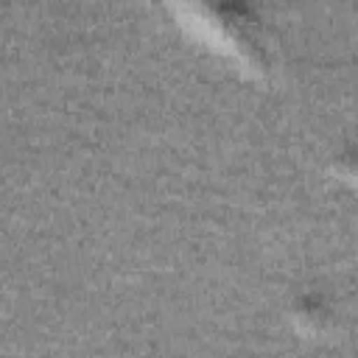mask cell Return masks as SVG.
<instances>
[{"label": "cell", "instance_id": "obj_1", "mask_svg": "<svg viewBox=\"0 0 358 358\" xmlns=\"http://www.w3.org/2000/svg\"><path fill=\"white\" fill-rule=\"evenodd\" d=\"M344 173L355 182V176H358V154H352V157H347V159H344Z\"/></svg>", "mask_w": 358, "mask_h": 358}]
</instances>
